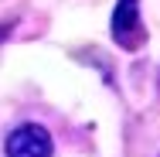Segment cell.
<instances>
[{
    "instance_id": "6da1fadb",
    "label": "cell",
    "mask_w": 160,
    "mask_h": 157,
    "mask_svg": "<svg viewBox=\"0 0 160 157\" xmlns=\"http://www.w3.org/2000/svg\"><path fill=\"white\" fill-rule=\"evenodd\" d=\"M51 133L38 123H24L7 137V157H51Z\"/></svg>"
},
{
    "instance_id": "7a4b0ae2",
    "label": "cell",
    "mask_w": 160,
    "mask_h": 157,
    "mask_svg": "<svg viewBox=\"0 0 160 157\" xmlns=\"http://www.w3.org/2000/svg\"><path fill=\"white\" fill-rule=\"evenodd\" d=\"M112 38L119 48H140L143 44V24H140V0H119L112 14Z\"/></svg>"
}]
</instances>
